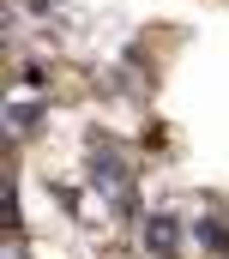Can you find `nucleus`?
<instances>
[{"instance_id": "obj_1", "label": "nucleus", "mask_w": 229, "mask_h": 259, "mask_svg": "<svg viewBox=\"0 0 229 259\" xmlns=\"http://www.w3.org/2000/svg\"><path fill=\"white\" fill-rule=\"evenodd\" d=\"M175 247H181V223L175 217H151L145 223V253L151 259H175Z\"/></svg>"}, {"instance_id": "obj_2", "label": "nucleus", "mask_w": 229, "mask_h": 259, "mask_svg": "<svg viewBox=\"0 0 229 259\" xmlns=\"http://www.w3.org/2000/svg\"><path fill=\"white\" fill-rule=\"evenodd\" d=\"M199 241H205L211 253H229V229H223V223H211V217L199 223Z\"/></svg>"}]
</instances>
